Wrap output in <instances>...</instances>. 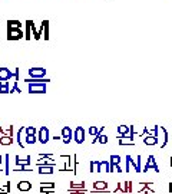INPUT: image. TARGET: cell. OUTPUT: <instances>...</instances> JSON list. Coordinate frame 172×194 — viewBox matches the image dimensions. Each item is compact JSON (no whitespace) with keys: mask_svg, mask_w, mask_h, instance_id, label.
I'll return each instance as SVG.
<instances>
[{"mask_svg":"<svg viewBox=\"0 0 172 194\" xmlns=\"http://www.w3.org/2000/svg\"><path fill=\"white\" fill-rule=\"evenodd\" d=\"M30 30H32V36H34V40H39L42 38V35L39 33V30L34 27V22L32 20V25H30Z\"/></svg>","mask_w":172,"mask_h":194,"instance_id":"obj_27","label":"cell"},{"mask_svg":"<svg viewBox=\"0 0 172 194\" xmlns=\"http://www.w3.org/2000/svg\"><path fill=\"white\" fill-rule=\"evenodd\" d=\"M14 160H16L14 162H16V165H17V167H29V165H30V162H32V157H30V155H27L25 160H22L19 155H16V157H14Z\"/></svg>","mask_w":172,"mask_h":194,"instance_id":"obj_11","label":"cell"},{"mask_svg":"<svg viewBox=\"0 0 172 194\" xmlns=\"http://www.w3.org/2000/svg\"><path fill=\"white\" fill-rule=\"evenodd\" d=\"M14 78V72L7 68H0V81H10Z\"/></svg>","mask_w":172,"mask_h":194,"instance_id":"obj_10","label":"cell"},{"mask_svg":"<svg viewBox=\"0 0 172 194\" xmlns=\"http://www.w3.org/2000/svg\"><path fill=\"white\" fill-rule=\"evenodd\" d=\"M149 170H153L155 173H159V167L156 161H155V155H148V160H146V164L144 170H142V173H148Z\"/></svg>","mask_w":172,"mask_h":194,"instance_id":"obj_3","label":"cell"},{"mask_svg":"<svg viewBox=\"0 0 172 194\" xmlns=\"http://www.w3.org/2000/svg\"><path fill=\"white\" fill-rule=\"evenodd\" d=\"M62 158H66L67 161H65V167L60 168V173H66V171H73V157L72 155H60Z\"/></svg>","mask_w":172,"mask_h":194,"instance_id":"obj_9","label":"cell"},{"mask_svg":"<svg viewBox=\"0 0 172 194\" xmlns=\"http://www.w3.org/2000/svg\"><path fill=\"white\" fill-rule=\"evenodd\" d=\"M36 135H37V141L40 144H46L50 140V134H49V128L47 127H40L37 129V134Z\"/></svg>","mask_w":172,"mask_h":194,"instance_id":"obj_4","label":"cell"},{"mask_svg":"<svg viewBox=\"0 0 172 194\" xmlns=\"http://www.w3.org/2000/svg\"><path fill=\"white\" fill-rule=\"evenodd\" d=\"M136 164H138V167L141 168V155H138V161H136Z\"/></svg>","mask_w":172,"mask_h":194,"instance_id":"obj_42","label":"cell"},{"mask_svg":"<svg viewBox=\"0 0 172 194\" xmlns=\"http://www.w3.org/2000/svg\"><path fill=\"white\" fill-rule=\"evenodd\" d=\"M92 194H98V193H96V191H93V193Z\"/></svg>","mask_w":172,"mask_h":194,"instance_id":"obj_47","label":"cell"},{"mask_svg":"<svg viewBox=\"0 0 172 194\" xmlns=\"http://www.w3.org/2000/svg\"><path fill=\"white\" fill-rule=\"evenodd\" d=\"M0 94H10L9 81H0Z\"/></svg>","mask_w":172,"mask_h":194,"instance_id":"obj_20","label":"cell"},{"mask_svg":"<svg viewBox=\"0 0 172 194\" xmlns=\"http://www.w3.org/2000/svg\"><path fill=\"white\" fill-rule=\"evenodd\" d=\"M159 131L162 132V142H161V148H165L166 144L169 142V134H168V129L165 127H159Z\"/></svg>","mask_w":172,"mask_h":194,"instance_id":"obj_14","label":"cell"},{"mask_svg":"<svg viewBox=\"0 0 172 194\" xmlns=\"http://www.w3.org/2000/svg\"><path fill=\"white\" fill-rule=\"evenodd\" d=\"M168 191H169V193L172 194V181L169 183V184H168Z\"/></svg>","mask_w":172,"mask_h":194,"instance_id":"obj_41","label":"cell"},{"mask_svg":"<svg viewBox=\"0 0 172 194\" xmlns=\"http://www.w3.org/2000/svg\"><path fill=\"white\" fill-rule=\"evenodd\" d=\"M36 141H37L36 135H26V138H25V144H34Z\"/></svg>","mask_w":172,"mask_h":194,"instance_id":"obj_34","label":"cell"},{"mask_svg":"<svg viewBox=\"0 0 172 194\" xmlns=\"http://www.w3.org/2000/svg\"><path fill=\"white\" fill-rule=\"evenodd\" d=\"M149 131H151V134H152V135L159 137V125H153V127H151Z\"/></svg>","mask_w":172,"mask_h":194,"instance_id":"obj_35","label":"cell"},{"mask_svg":"<svg viewBox=\"0 0 172 194\" xmlns=\"http://www.w3.org/2000/svg\"><path fill=\"white\" fill-rule=\"evenodd\" d=\"M40 193H53L55 191V183H40Z\"/></svg>","mask_w":172,"mask_h":194,"instance_id":"obj_15","label":"cell"},{"mask_svg":"<svg viewBox=\"0 0 172 194\" xmlns=\"http://www.w3.org/2000/svg\"><path fill=\"white\" fill-rule=\"evenodd\" d=\"M30 25H32V20H26V22H25V39H26V40H30V39H32Z\"/></svg>","mask_w":172,"mask_h":194,"instance_id":"obj_19","label":"cell"},{"mask_svg":"<svg viewBox=\"0 0 172 194\" xmlns=\"http://www.w3.org/2000/svg\"><path fill=\"white\" fill-rule=\"evenodd\" d=\"M13 141V135H0V145H12Z\"/></svg>","mask_w":172,"mask_h":194,"instance_id":"obj_18","label":"cell"},{"mask_svg":"<svg viewBox=\"0 0 172 194\" xmlns=\"http://www.w3.org/2000/svg\"><path fill=\"white\" fill-rule=\"evenodd\" d=\"M69 188H75V190H85V181H82V183H79V184H76V183H70Z\"/></svg>","mask_w":172,"mask_h":194,"instance_id":"obj_31","label":"cell"},{"mask_svg":"<svg viewBox=\"0 0 172 194\" xmlns=\"http://www.w3.org/2000/svg\"><path fill=\"white\" fill-rule=\"evenodd\" d=\"M13 171L14 173H32L33 170H32L30 167H16Z\"/></svg>","mask_w":172,"mask_h":194,"instance_id":"obj_32","label":"cell"},{"mask_svg":"<svg viewBox=\"0 0 172 194\" xmlns=\"http://www.w3.org/2000/svg\"><path fill=\"white\" fill-rule=\"evenodd\" d=\"M25 134L26 135H36L37 134V128L36 127H26L25 128Z\"/></svg>","mask_w":172,"mask_h":194,"instance_id":"obj_30","label":"cell"},{"mask_svg":"<svg viewBox=\"0 0 172 194\" xmlns=\"http://www.w3.org/2000/svg\"><path fill=\"white\" fill-rule=\"evenodd\" d=\"M23 132H25V128H20L19 131H17V135H16V140H17V144L20 145V148H25V142H23V140H22V135H23Z\"/></svg>","mask_w":172,"mask_h":194,"instance_id":"obj_25","label":"cell"},{"mask_svg":"<svg viewBox=\"0 0 172 194\" xmlns=\"http://www.w3.org/2000/svg\"><path fill=\"white\" fill-rule=\"evenodd\" d=\"M53 168L55 165H39L37 167V171H39V174H53Z\"/></svg>","mask_w":172,"mask_h":194,"instance_id":"obj_17","label":"cell"},{"mask_svg":"<svg viewBox=\"0 0 172 194\" xmlns=\"http://www.w3.org/2000/svg\"><path fill=\"white\" fill-rule=\"evenodd\" d=\"M36 165L37 167L39 165H56V162L53 161V160H49V158H39L36 161Z\"/></svg>","mask_w":172,"mask_h":194,"instance_id":"obj_22","label":"cell"},{"mask_svg":"<svg viewBox=\"0 0 172 194\" xmlns=\"http://www.w3.org/2000/svg\"><path fill=\"white\" fill-rule=\"evenodd\" d=\"M29 78H33V79H37V78H45L46 76V69L45 68H30L29 71Z\"/></svg>","mask_w":172,"mask_h":194,"instance_id":"obj_6","label":"cell"},{"mask_svg":"<svg viewBox=\"0 0 172 194\" xmlns=\"http://www.w3.org/2000/svg\"><path fill=\"white\" fill-rule=\"evenodd\" d=\"M0 190H1V186H0Z\"/></svg>","mask_w":172,"mask_h":194,"instance_id":"obj_48","label":"cell"},{"mask_svg":"<svg viewBox=\"0 0 172 194\" xmlns=\"http://www.w3.org/2000/svg\"><path fill=\"white\" fill-rule=\"evenodd\" d=\"M149 134H151L149 128H148V127H145V128H144V131H142V134H141L139 137H145V135H149Z\"/></svg>","mask_w":172,"mask_h":194,"instance_id":"obj_38","label":"cell"},{"mask_svg":"<svg viewBox=\"0 0 172 194\" xmlns=\"http://www.w3.org/2000/svg\"><path fill=\"white\" fill-rule=\"evenodd\" d=\"M115 170H116V173H123V170H122V167H120L119 164L115 165Z\"/></svg>","mask_w":172,"mask_h":194,"instance_id":"obj_40","label":"cell"},{"mask_svg":"<svg viewBox=\"0 0 172 194\" xmlns=\"http://www.w3.org/2000/svg\"><path fill=\"white\" fill-rule=\"evenodd\" d=\"M0 194H10L9 191H3V190H0Z\"/></svg>","mask_w":172,"mask_h":194,"instance_id":"obj_44","label":"cell"},{"mask_svg":"<svg viewBox=\"0 0 172 194\" xmlns=\"http://www.w3.org/2000/svg\"><path fill=\"white\" fill-rule=\"evenodd\" d=\"M169 164H171V168H172V157H171V162H169Z\"/></svg>","mask_w":172,"mask_h":194,"instance_id":"obj_46","label":"cell"},{"mask_svg":"<svg viewBox=\"0 0 172 194\" xmlns=\"http://www.w3.org/2000/svg\"><path fill=\"white\" fill-rule=\"evenodd\" d=\"M109 161H113L115 164H120V157L119 155H111Z\"/></svg>","mask_w":172,"mask_h":194,"instance_id":"obj_36","label":"cell"},{"mask_svg":"<svg viewBox=\"0 0 172 194\" xmlns=\"http://www.w3.org/2000/svg\"><path fill=\"white\" fill-rule=\"evenodd\" d=\"M60 137H62V141L65 144H69V142L73 140V131L70 127H63L62 128V132H60Z\"/></svg>","mask_w":172,"mask_h":194,"instance_id":"obj_7","label":"cell"},{"mask_svg":"<svg viewBox=\"0 0 172 194\" xmlns=\"http://www.w3.org/2000/svg\"><path fill=\"white\" fill-rule=\"evenodd\" d=\"M89 170H90V173H93V174H99V161H90Z\"/></svg>","mask_w":172,"mask_h":194,"instance_id":"obj_24","label":"cell"},{"mask_svg":"<svg viewBox=\"0 0 172 194\" xmlns=\"http://www.w3.org/2000/svg\"><path fill=\"white\" fill-rule=\"evenodd\" d=\"M116 132H118V135H129V127H126V125H119L118 129H116Z\"/></svg>","mask_w":172,"mask_h":194,"instance_id":"obj_26","label":"cell"},{"mask_svg":"<svg viewBox=\"0 0 172 194\" xmlns=\"http://www.w3.org/2000/svg\"><path fill=\"white\" fill-rule=\"evenodd\" d=\"M17 188H19V191L27 193V191H30V190H32V184H30V181H27V180L19 181V184H17Z\"/></svg>","mask_w":172,"mask_h":194,"instance_id":"obj_16","label":"cell"},{"mask_svg":"<svg viewBox=\"0 0 172 194\" xmlns=\"http://www.w3.org/2000/svg\"><path fill=\"white\" fill-rule=\"evenodd\" d=\"M9 160H10V155L6 154V155H4V161H3V162H4V174H6V175L10 174V168H9Z\"/></svg>","mask_w":172,"mask_h":194,"instance_id":"obj_29","label":"cell"},{"mask_svg":"<svg viewBox=\"0 0 172 194\" xmlns=\"http://www.w3.org/2000/svg\"><path fill=\"white\" fill-rule=\"evenodd\" d=\"M22 22L16 19H9L7 20V27H22Z\"/></svg>","mask_w":172,"mask_h":194,"instance_id":"obj_28","label":"cell"},{"mask_svg":"<svg viewBox=\"0 0 172 194\" xmlns=\"http://www.w3.org/2000/svg\"><path fill=\"white\" fill-rule=\"evenodd\" d=\"M27 91L29 94H46V84H40V82H29L27 84Z\"/></svg>","mask_w":172,"mask_h":194,"instance_id":"obj_1","label":"cell"},{"mask_svg":"<svg viewBox=\"0 0 172 194\" xmlns=\"http://www.w3.org/2000/svg\"><path fill=\"white\" fill-rule=\"evenodd\" d=\"M13 72H14V81H16V82H19V73H20V69L19 68H14L13 69Z\"/></svg>","mask_w":172,"mask_h":194,"instance_id":"obj_37","label":"cell"},{"mask_svg":"<svg viewBox=\"0 0 172 194\" xmlns=\"http://www.w3.org/2000/svg\"><path fill=\"white\" fill-rule=\"evenodd\" d=\"M43 23V33H42V38L45 39V40H49V20H43L42 22Z\"/></svg>","mask_w":172,"mask_h":194,"instance_id":"obj_21","label":"cell"},{"mask_svg":"<svg viewBox=\"0 0 172 194\" xmlns=\"http://www.w3.org/2000/svg\"><path fill=\"white\" fill-rule=\"evenodd\" d=\"M25 33L22 27H7V40H20Z\"/></svg>","mask_w":172,"mask_h":194,"instance_id":"obj_2","label":"cell"},{"mask_svg":"<svg viewBox=\"0 0 172 194\" xmlns=\"http://www.w3.org/2000/svg\"><path fill=\"white\" fill-rule=\"evenodd\" d=\"M0 162H3V157L1 155H0Z\"/></svg>","mask_w":172,"mask_h":194,"instance_id":"obj_45","label":"cell"},{"mask_svg":"<svg viewBox=\"0 0 172 194\" xmlns=\"http://www.w3.org/2000/svg\"><path fill=\"white\" fill-rule=\"evenodd\" d=\"M131 165L135 168V173H142V170L138 167L136 161H133V158L131 155H126V173H129V167H131Z\"/></svg>","mask_w":172,"mask_h":194,"instance_id":"obj_12","label":"cell"},{"mask_svg":"<svg viewBox=\"0 0 172 194\" xmlns=\"http://www.w3.org/2000/svg\"><path fill=\"white\" fill-rule=\"evenodd\" d=\"M144 144H145V145H158V144H159V138H158V137H155V135H152V134L145 135V137H144Z\"/></svg>","mask_w":172,"mask_h":194,"instance_id":"obj_13","label":"cell"},{"mask_svg":"<svg viewBox=\"0 0 172 194\" xmlns=\"http://www.w3.org/2000/svg\"><path fill=\"white\" fill-rule=\"evenodd\" d=\"M108 183L106 181H95L92 184V188H93V191H96V193H108L109 190H108Z\"/></svg>","mask_w":172,"mask_h":194,"instance_id":"obj_8","label":"cell"},{"mask_svg":"<svg viewBox=\"0 0 172 194\" xmlns=\"http://www.w3.org/2000/svg\"><path fill=\"white\" fill-rule=\"evenodd\" d=\"M0 171H4V167H3V162H0Z\"/></svg>","mask_w":172,"mask_h":194,"instance_id":"obj_43","label":"cell"},{"mask_svg":"<svg viewBox=\"0 0 172 194\" xmlns=\"http://www.w3.org/2000/svg\"><path fill=\"white\" fill-rule=\"evenodd\" d=\"M85 135L86 131L82 127H76V129L73 131V141L76 144H83L85 142Z\"/></svg>","mask_w":172,"mask_h":194,"instance_id":"obj_5","label":"cell"},{"mask_svg":"<svg viewBox=\"0 0 172 194\" xmlns=\"http://www.w3.org/2000/svg\"><path fill=\"white\" fill-rule=\"evenodd\" d=\"M103 129H105V127H100V128H98V127H89L87 132H89L92 137H96L99 132H103Z\"/></svg>","mask_w":172,"mask_h":194,"instance_id":"obj_23","label":"cell"},{"mask_svg":"<svg viewBox=\"0 0 172 194\" xmlns=\"http://www.w3.org/2000/svg\"><path fill=\"white\" fill-rule=\"evenodd\" d=\"M39 158H49V160H53V155L52 154H40Z\"/></svg>","mask_w":172,"mask_h":194,"instance_id":"obj_39","label":"cell"},{"mask_svg":"<svg viewBox=\"0 0 172 194\" xmlns=\"http://www.w3.org/2000/svg\"><path fill=\"white\" fill-rule=\"evenodd\" d=\"M142 186L138 188V193H144V191H148V188L151 187V184L152 183H141Z\"/></svg>","mask_w":172,"mask_h":194,"instance_id":"obj_33","label":"cell"}]
</instances>
